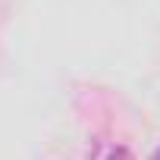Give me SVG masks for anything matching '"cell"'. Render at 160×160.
I'll return each mask as SVG.
<instances>
[{
	"instance_id": "cell-2",
	"label": "cell",
	"mask_w": 160,
	"mask_h": 160,
	"mask_svg": "<svg viewBox=\"0 0 160 160\" xmlns=\"http://www.w3.org/2000/svg\"><path fill=\"white\" fill-rule=\"evenodd\" d=\"M151 160H160V148H157V151H154V154H151Z\"/></svg>"
},
{
	"instance_id": "cell-1",
	"label": "cell",
	"mask_w": 160,
	"mask_h": 160,
	"mask_svg": "<svg viewBox=\"0 0 160 160\" xmlns=\"http://www.w3.org/2000/svg\"><path fill=\"white\" fill-rule=\"evenodd\" d=\"M107 160H129V151H126V148H113V151L107 154Z\"/></svg>"
}]
</instances>
